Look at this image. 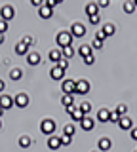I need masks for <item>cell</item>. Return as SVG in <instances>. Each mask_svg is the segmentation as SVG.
Listing matches in <instances>:
<instances>
[{
  "label": "cell",
  "instance_id": "cell-41",
  "mask_svg": "<svg viewBox=\"0 0 137 152\" xmlns=\"http://www.w3.org/2000/svg\"><path fill=\"white\" fill-rule=\"evenodd\" d=\"M99 21H101V19H99V15H93V17H89V23H92V25H97Z\"/></svg>",
  "mask_w": 137,
  "mask_h": 152
},
{
  "label": "cell",
  "instance_id": "cell-39",
  "mask_svg": "<svg viewBox=\"0 0 137 152\" xmlns=\"http://www.w3.org/2000/svg\"><path fill=\"white\" fill-rule=\"evenodd\" d=\"M93 48H95V50H101V48H103V42L95 38V40H93Z\"/></svg>",
  "mask_w": 137,
  "mask_h": 152
},
{
  "label": "cell",
  "instance_id": "cell-13",
  "mask_svg": "<svg viewBox=\"0 0 137 152\" xmlns=\"http://www.w3.org/2000/svg\"><path fill=\"white\" fill-rule=\"evenodd\" d=\"M86 13H88V17L99 15V6H97L95 2H89V4H86Z\"/></svg>",
  "mask_w": 137,
  "mask_h": 152
},
{
  "label": "cell",
  "instance_id": "cell-29",
  "mask_svg": "<svg viewBox=\"0 0 137 152\" xmlns=\"http://www.w3.org/2000/svg\"><path fill=\"white\" fill-rule=\"evenodd\" d=\"M74 53H76V51H74V48H73V46H67V48H63V55L67 57V59H69V57H73Z\"/></svg>",
  "mask_w": 137,
  "mask_h": 152
},
{
  "label": "cell",
  "instance_id": "cell-17",
  "mask_svg": "<svg viewBox=\"0 0 137 152\" xmlns=\"http://www.w3.org/2000/svg\"><path fill=\"white\" fill-rule=\"evenodd\" d=\"M27 63L29 65H38L40 63V55L36 53V51H29V53H27Z\"/></svg>",
  "mask_w": 137,
  "mask_h": 152
},
{
  "label": "cell",
  "instance_id": "cell-12",
  "mask_svg": "<svg viewBox=\"0 0 137 152\" xmlns=\"http://www.w3.org/2000/svg\"><path fill=\"white\" fill-rule=\"evenodd\" d=\"M59 146H61V137L51 135L50 139H48V148H50V150H57Z\"/></svg>",
  "mask_w": 137,
  "mask_h": 152
},
{
  "label": "cell",
  "instance_id": "cell-21",
  "mask_svg": "<svg viewBox=\"0 0 137 152\" xmlns=\"http://www.w3.org/2000/svg\"><path fill=\"white\" fill-rule=\"evenodd\" d=\"M61 103H63L67 108H69V107H73V104H74V95H69V93H65L63 97H61Z\"/></svg>",
  "mask_w": 137,
  "mask_h": 152
},
{
  "label": "cell",
  "instance_id": "cell-40",
  "mask_svg": "<svg viewBox=\"0 0 137 152\" xmlns=\"http://www.w3.org/2000/svg\"><path fill=\"white\" fill-rule=\"evenodd\" d=\"M44 6H48V8L53 10V6H55V0H44Z\"/></svg>",
  "mask_w": 137,
  "mask_h": 152
},
{
  "label": "cell",
  "instance_id": "cell-10",
  "mask_svg": "<svg viewBox=\"0 0 137 152\" xmlns=\"http://www.w3.org/2000/svg\"><path fill=\"white\" fill-rule=\"evenodd\" d=\"M97 146H99V150L101 152H107V150H111V146H112V141L108 139V137H101L97 142Z\"/></svg>",
  "mask_w": 137,
  "mask_h": 152
},
{
  "label": "cell",
  "instance_id": "cell-6",
  "mask_svg": "<svg viewBox=\"0 0 137 152\" xmlns=\"http://www.w3.org/2000/svg\"><path fill=\"white\" fill-rule=\"evenodd\" d=\"M61 88H63V93L74 95V91H76V80H65Z\"/></svg>",
  "mask_w": 137,
  "mask_h": 152
},
{
  "label": "cell",
  "instance_id": "cell-7",
  "mask_svg": "<svg viewBox=\"0 0 137 152\" xmlns=\"http://www.w3.org/2000/svg\"><path fill=\"white\" fill-rule=\"evenodd\" d=\"M15 17V10L12 6H4L2 12H0V19H4V21H10V19Z\"/></svg>",
  "mask_w": 137,
  "mask_h": 152
},
{
  "label": "cell",
  "instance_id": "cell-42",
  "mask_svg": "<svg viewBox=\"0 0 137 152\" xmlns=\"http://www.w3.org/2000/svg\"><path fill=\"white\" fill-rule=\"evenodd\" d=\"M130 135H131V139H133V141H137V127H131Z\"/></svg>",
  "mask_w": 137,
  "mask_h": 152
},
{
  "label": "cell",
  "instance_id": "cell-38",
  "mask_svg": "<svg viewBox=\"0 0 137 152\" xmlns=\"http://www.w3.org/2000/svg\"><path fill=\"white\" fill-rule=\"evenodd\" d=\"M108 4H111V0H99L97 6H99V8H108Z\"/></svg>",
  "mask_w": 137,
  "mask_h": 152
},
{
  "label": "cell",
  "instance_id": "cell-48",
  "mask_svg": "<svg viewBox=\"0 0 137 152\" xmlns=\"http://www.w3.org/2000/svg\"><path fill=\"white\" fill-rule=\"evenodd\" d=\"M133 2H135V6H137V0H133Z\"/></svg>",
  "mask_w": 137,
  "mask_h": 152
},
{
  "label": "cell",
  "instance_id": "cell-30",
  "mask_svg": "<svg viewBox=\"0 0 137 152\" xmlns=\"http://www.w3.org/2000/svg\"><path fill=\"white\" fill-rule=\"evenodd\" d=\"M116 112L120 114V118H122V116H126V112H127V107H126V104H118V107H116Z\"/></svg>",
  "mask_w": 137,
  "mask_h": 152
},
{
  "label": "cell",
  "instance_id": "cell-14",
  "mask_svg": "<svg viewBox=\"0 0 137 152\" xmlns=\"http://www.w3.org/2000/svg\"><path fill=\"white\" fill-rule=\"evenodd\" d=\"M50 76H51L53 80H61V78H65V70H63V69H59V66L55 65L53 69L50 70Z\"/></svg>",
  "mask_w": 137,
  "mask_h": 152
},
{
  "label": "cell",
  "instance_id": "cell-49",
  "mask_svg": "<svg viewBox=\"0 0 137 152\" xmlns=\"http://www.w3.org/2000/svg\"><path fill=\"white\" fill-rule=\"evenodd\" d=\"M0 127H2V122H0Z\"/></svg>",
  "mask_w": 137,
  "mask_h": 152
},
{
  "label": "cell",
  "instance_id": "cell-44",
  "mask_svg": "<svg viewBox=\"0 0 137 152\" xmlns=\"http://www.w3.org/2000/svg\"><path fill=\"white\" fill-rule=\"evenodd\" d=\"M4 88H6V84H4V80H0V93L4 91Z\"/></svg>",
  "mask_w": 137,
  "mask_h": 152
},
{
  "label": "cell",
  "instance_id": "cell-34",
  "mask_svg": "<svg viewBox=\"0 0 137 152\" xmlns=\"http://www.w3.org/2000/svg\"><path fill=\"white\" fill-rule=\"evenodd\" d=\"M108 122H120V114H118V112H111V118H108Z\"/></svg>",
  "mask_w": 137,
  "mask_h": 152
},
{
  "label": "cell",
  "instance_id": "cell-43",
  "mask_svg": "<svg viewBox=\"0 0 137 152\" xmlns=\"http://www.w3.org/2000/svg\"><path fill=\"white\" fill-rule=\"evenodd\" d=\"M31 4H32V6H36V8H40L42 4H44V0H31Z\"/></svg>",
  "mask_w": 137,
  "mask_h": 152
},
{
  "label": "cell",
  "instance_id": "cell-5",
  "mask_svg": "<svg viewBox=\"0 0 137 152\" xmlns=\"http://www.w3.org/2000/svg\"><path fill=\"white\" fill-rule=\"evenodd\" d=\"M70 34L76 36V38H82L86 34V28H84L82 23H73V27H70Z\"/></svg>",
  "mask_w": 137,
  "mask_h": 152
},
{
  "label": "cell",
  "instance_id": "cell-27",
  "mask_svg": "<svg viewBox=\"0 0 137 152\" xmlns=\"http://www.w3.org/2000/svg\"><path fill=\"white\" fill-rule=\"evenodd\" d=\"M103 32H105L107 36H112L114 34V25H112V23H105V25H103Z\"/></svg>",
  "mask_w": 137,
  "mask_h": 152
},
{
  "label": "cell",
  "instance_id": "cell-20",
  "mask_svg": "<svg viewBox=\"0 0 137 152\" xmlns=\"http://www.w3.org/2000/svg\"><path fill=\"white\" fill-rule=\"evenodd\" d=\"M31 145H32V139L29 135H21L19 137V146H21V148H29Z\"/></svg>",
  "mask_w": 137,
  "mask_h": 152
},
{
  "label": "cell",
  "instance_id": "cell-9",
  "mask_svg": "<svg viewBox=\"0 0 137 152\" xmlns=\"http://www.w3.org/2000/svg\"><path fill=\"white\" fill-rule=\"evenodd\" d=\"M118 127H120V129H126V131H131V127H133V122H131V118L122 116L120 122H118Z\"/></svg>",
  "mask_w": 137,
  "mask_h": 152
},
{
  "label": "cell",
  "instance_id": "cell-18",
  "mask_svg": "<svg viewBox=\"0 0 137 152\" xmlns=\"http://www.w3.org/2000/svg\"><path fill=\"white\" fill-rule=\"evenodd\" d=\"M108 118H111V110H108V108H99L97 120L99 122H108Z\"/></svg>",
  "mask_w": 137,
  "mask_h": 152
},
{
  "label": "cell",
  "instance_id": "cell-37",
  "mask_svg": "<svg viewBox=\"0 0 137 152\" xmlns=\"http://www.w3.org/2000/svg\"><path fill=\"white\" fill-rule=\"evenodd\" d=\"M57 66H59V69H63V70H67V66H69V63H67V59H61L59 63H57Z\"/></svg>",
  "mask_w": 137,
  "mask_h": 152
},
{
  "label": "cell",
  "instance_id": "cell-35",
  "mask_svg": "<svg viewBox=\"0 0 137 152\" xmlns=\"http://www.w3.org/2000/svg\"><path fill=\"white\" fill-rule=\"evenodd\" d=\"M23 42H25V44L29 46V48H31V46H34V38H32V36H25V38H23Z\"/></svg>",
  "mask_w": 137,
  "mask_h": 152
},
{
  "label": "cell",
  "instance_id": "cell-23",
  "mask_svg": "<svg viewBox=\"0 0 137 152\" xmlns=\"http://www.w3.org/2000/svg\"><path fill=\"white\" fill-rule=\"evenodd\" d=\"M135 2H133V0H126V2H124V12L126 13H133L135 12Z\"/></svg>",
  "mask_w": 137,
  "mask_h": 152
},
{
  "label": "cell",
  "instance_id": "cell-50",
  "mask_svg": "<svg viewBox=\"0 0 137 152\" xmlns=\"http://www.w3.org/2000/svg\"><path fill=\"white\" fill-rule=\"evenodd\" d=\"M93 152H97V150H93Z\"/></svg>",
  "mask_w": 137,
  "mask_h": 152
},
{
  "label": "cell",
  "instance_id": "cell-26",
  "mask_svg": "<svg viewBox=\"0 0 137 152\" xmlns=\"http://www.w3.org/2000/svg\"><path fill=\"white\" fill-rule=\"evenodd\" d=\"M50 59L53 61V63H59L61 61V50H51L50 51Z\"/></svg>",
  "mask_w": 137,
  "mask_h": 152
},
{
  "label": "cell",
  "instance_id": "cell-25",
  "mask_svg": "<svg viewBox=\"0 0 137 152\" xmlns=\"http://www.w3.org/2000/svg\"><path fill=\"white\" fill-rule=\"evenodd\" d=\"M74 131H76L74 124H67V126L63 127V135H69V137H73V135H74Z\"/></svg>",
  "mask_w": 137,
  "mask_h": 152
},
{
  "label": "cell",
  "instance_id": "cell-22",
  "mask_svg": "<svg viewBox=\"0 0 137 152\" xmlns=\"http://www.w3.org/2000/svg\"><path fill=\"white\" fill-rule=\"evenodd\" d=\"M84 116H86V114H84L82 110H80V108H78V107H76V108H74V112H73V114H70V118H73V120H74V122H78V124H80V122H82V120H84Z\"/></svg>",
  "mask_w": 137,
  "mask_h": 152
},
{
  "label": "cell",
  "instance_id": "cell-46",
  "mask_svg": "<svg viewBox=\"0 0 137 152\" xmlns=\"http://www.w3.org/2000/svg\"><path fill=\"white\" fill-rule=\"evenodd\" d=\"M2 114H4V108H0V118H2Z\"/></svg>",
  "mask_w": 137,
  "mask_h": 152
},
{
  "label": "cell",
  "instance_id": "cell-16",
  "mask_svg": "<svg viewBox=\"0 0 137 152\" xmlns=\"http://www.w3.org/2000/svg\"><path fill=\"white\" fill-rule=\"evenodd\" d=\"M15 53L17 55H27V53H29V46H27L23 40L17 42V44H15Z\"/></svg>",
  "mask_w": 137,
  "mask_h": 152
},
{
  "label": "cell",
  "instance_id": "cell-3",
  "mask_svg": "<svg viewBox=\"0 0 137 152\" xmlns=\"http://www.w3.org/2000/svg\"><path fill=\"white\" fill-rule=\"evenodd\" d=\"M13 104H15L17 108H25L27 104H29V95L27 93H17L15 97H13Z\"/></svg>",
  "mask_w": 137,
  "mask_h": 152
},
{
  "label": "cell",
  "instance_id": "cell-33",
  "mask_svg": "<svg viewBox=\"0 0 137 152\" xmlns=\"http://www.w3.org/2000/svg\"><path fill=\"white\" fill-rule=\"evenodd\" d=\"M93 63H95V57H93V53L88 55V57H84V65H93Z\"/></svg>",
  "mask_w": 137,
  "mask_h": 152
},
{
  "label": "cell",
  "instance_id": "cell-19",
  "mask_svg": "<svg viewBox=\"0 0 137 152\" xmlns=\"http://www.w3.org/2000/svg\"><path fill=\"white\" fill-rule=\"evenodd\" d=\"M78 53L82 55V59H84V57H88V55H92V46H89V44H82V46L78 48Z\"/></svg>",
  "mask_w": 137,
  "mask_h": 152
},
{
  "label": "cell",
  "instance_id": "cell-8",
  "mask_svg": "<svg viewBox=\"0 0 137 152\" xmlns=\"http://www.w3.org/2000/svg\"><path fill=\"white\" fill-rule=\"evenodd\" d=\"M80 127H82L84 131H92L93 127H95V120H93L92 116H84V120L80 122Z\"/></svg>",
  "mask_w": 137,
  "mask_h": 152
},
{
  "label": "cell",
  "instance_id": "cell-15",
  "mask_svg": "<svg viewBox=\"0 0 137 152\" xmlns=\"http://www.w3.org/2000/svg\"><path fill=\"white\" fill-rule=\"evenodd\" d=\"M51 13H53V10L48 8V6H44V4H42V6L38 8V15H40L42 19H50V17H51Z\"/></svg>",
  "mask_w": 137,
  "mask_h": 152
},
{
  "label": "cell",
  "instance_id": "cell-24",
  "mask_svg": "<svg viewBox=\"0 0 137 152\" xmlns=\"http://www.w3.org/2000/svg\"><path fill=\"white\" fill-rule=\"evenodd\" d=\"M21 76H23V72H21V69H17V66H15V69H12V70H10V78L13 80V82H17V80H21Z\"/></svg>",
  "mask_w": 137,
  "mask_h": 152
},
{
  "label": "cell",
  "instance_id": "cell-51",
  "mask_svg": "<svg viewBox=\"0 0 137 152\" xmlns=\"http://www.w3.org/2000/svg\"><path fill=\"white\" fill-rule=\"evenodd\" d=\"M135 152H137V150H135Z\"/></svg>",
  "mask_w": 137,
  "mask_h": 152
},
{
  "label": "cell",
  "instance_id": "cell-1",
  "mask_svg": "<svg viewBox=\"0 0 137 152\" xmlns=\"http://www.w3.org/2000/svg\"><path fill=\"white\" fill-rule=\"evenodd\" d=\"M70 40H73V34L67 32V31H61V32H57V36H55V42H57V46L61 48V50L70 46Z\"/></svg>",
  "mask_w": 137,
  "mask_h": 152
},
{
  "label": "cell",
  "instance_id": "cell-2",
  "mask_svg": "<svg viewBox=\"0 0 137 152\" xmlns=\"http://www.w3.org/2000/svg\"><path fill=\"white\" fill-rule=\"evenodd\" d=\"M40 131L44 133V135L51 137V135H53V131H55V122L51 120V118H44V120L40 122Z\"/></svg>",
  "mask_w": 137,
  "mask_h": 152
},
{
  "label": "cell",
  "instance_id": "cell-47",
  "mask_svg": "<svg viewBox=\"0 0 137 152\" xmlns=\"http://www.w3.org/2000/svg\"><path fill=\"white\" fill-rule=\"evenodd\" d=\"M61 2H63V0H55V4H61Z\"/></svg>",
  "mask_w": 137,
  "mask_h": 152
},
{
  "label": "cell",
  "instance_id": "cell-28",
  "mask_svg": "<svg viewBox=\"0 0 137 152\" xmlns=\"http://www.w3.org/2000/svg\"><path fill=\"white\" fill-rule=\"evenodd\" d=\"M78 108H80V110H82V112H84V114H86V116H88V114H89V112H92V103H88V101H84V103H82V104H80V107H78Z\"/></svg>",
  "mask_w": 137,
  "mask_h": 152
},
{
  "label": "cell",
  "instance_id": "cell-45",
  "mask_svg": "<svg viewBox=\"0 0 137 152\" xmlns=\"http://www.w3.org/2000/svg\"><path fill=\"white\" fill-rule=\"evenodd\" d=\"M2 42H4V34H0V44H2Z\"/></svg>",
  "mask_w": 137,
  "mask_h": 152
},
{
  "label": "cell",
  "instance_id": "cell-32",
  "mask_svg": "<svg viewBox=\"0 0 137 152\" xmlns=\"http://www.w3.org/2000/svg\"><path fill=\"white\" fill-rule=\"evenodd\" d=\"M6 31H8V21H4V19H0V34H4Z\"/></svg>",
  "mask_w": 137,
  "mask_h": 152
},
{
  "label": "cell",
  "instance_id": "cell-11",
  "mask_svg": "<svg viewBox=\"0 0 137 152\" xmlns=\"http://www.w3.org/2000/svg\"><path fill=\"white\" fill-rule=\"evenodd\" d=\"M13 107V97H10V95H0V108H12Z\"/></svg>",
  "mask_w": 137,
  "mask_h": 152
},
{
  "label": "cell",
  "instance_id": "cell-36",
  "mask_svg": "<svg viewBox=\"0 0 137 152\" xmlns=\"http://www.w3.org/2000/svg\"><path fill=\"white\" fill-rule=\"evenodd\" d=\"M95 38H97V40H105V38H107V34H105V32H103V28H99V31H97V34H95Z\"/></svg>",
  "mask_w": 137,
  "mask_h": 152
},
{
  "label": "cell",
  "instance_id": "cell-31",
  "mask_svg": "<svg viewBox=\"0 0 137 152\" xmlns=\"http://www.w3.org/2000/svg\"><path fill=\"white\" fill-rule=\"evenodd\" d=\"M70 141H73V137H69V135H61V145H63V146H69V145H70Z\"/></svg>",
  "mask_w": 137,
  "mask_h": 152
},
{
  "label": "cell",
  "instance_id": "cell-4",
  "mask_svg": "<svg viewBox=\"0 0 137 152\" xmlns=\"http://www.w3.org/2000/svg\"><path fill=\"white\" fill-rule=\"evenodd\" d=\"M88 91H89L88 80H76V91H74V95H86Z\"/></svg>",
  "mask_w": 137,
  "mask_h": 152
}]
</instances>
